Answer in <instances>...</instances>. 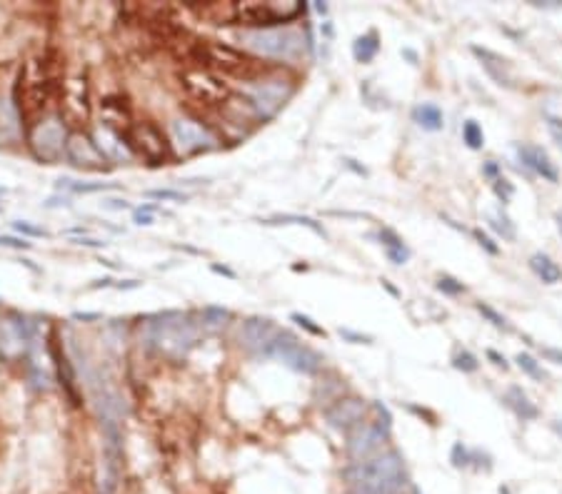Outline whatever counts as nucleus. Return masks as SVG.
Returning a JSON list of instances; mask_svg holds the SVG:
<instances>
[{
	"instance_id": "obj_54",
	"label": "nucleus",
	"mask_w": 562,
	"mask_h": 494,
	"mask_svg": "<svg viewBox=\"0 0 562 494\" xmlns=\"http://www.w3.org/2000/svg\"><path fill=\"white\" fill-rule=\"evenodd\" d=\"M483 172H485V175H487V177H495V180H497V177H500V175H497V165H495V163H487V165H485V168H483Z\"/></svg>"
},
{
	"instance_id": "obj_9",
	"label": "nucleus",
	"mask_w": 562,
	"mask_h": 494,
	"mask_svg": "<svg viewBox=\"0 0 562 494\" xmlns=\"http://www.w3.org/2000/svg\"><path fill=\"white\" fill-rule=\"evenodd\" d=\"M180 85H183V90L188 92V98H193L195 103L203 105V108H222V105L233 98L230 85L225 83L220 75H215L213 70H205V68L183 70Z\"/></svg>"
},
{
	"instance_id": "obj_46",
	"label": "nucleus",
	"mask_w": 562,
	"mask_h": 494,
	"mask_svg": "<svg viewBox=\"0 0 562 494\" xmlns=\"http://www.w3.org/2000/svg\"><path fill=\"white\" fill-rule=\"evenodd\" d=\"M548 125H550V132H552L557 143L562 145V120H557V117H548Z\"/></svg>"
},
{
	"instance_id": "obj_34",
	"label": "nucleus",
	"mask_w": 562,
	"mask_h": 494,
	"mask_svg": "<svg viewBox=\"0 0 562 494\" xmlns=\"http://www.w3.org/2000/svg\"><path fill=\"white\" fill-rule=\"evenodd\" d=\"M475 310L480 315H483L487 322H490L492 327H497V330H510V325H507V319L503 317V315L497 313L495 307H490L487 302H475Z\"/></svg>"
},
{
	"instance_id": "obj_7",
	"label": "nucleus",
	"mask_w": 562,
	"mask_h": 494,
	"mask_svg": "<svg viewBox=\"0 0 562 494\" xmlns=\"http://www.w3.org/2000/svg\"><path fill=\"white\" fill-rule=\"evenodd\" d=\"M260 359H278V362H282L293 372H300V375H315L322 367L320 355L310 350L307 345H302L300 339L288 330H280V335L270 342Z\"/></svg>"
},
{
	"instance_id": "obj_25",
	"label": "nucleus",
	"mask_w": 562,
	"mask_h": 494,
	"mask_svg": "<svg viewBox=\"0 0 562 494\" xmlns=\"http://www.w3.org/2000/svg\"><path fill=\"white\" fill-rule=\"evenodd\" d=\"M505 404L510 407L512 412H515L523 422H530V419H537V407L535 402H530V397L523 392V387H517V384H512L510 390H507V395H505Z\"/></svg>"
},
{
	"instance_id": "obj_49",
	"label": "nucleus",
	"mask_w": 562,
	"mask_h": 494,
	"mask_svg": "<svg viewBox=\"0 0 562 494\" xmlns=\"http://www.w3.org/2000/svg\"><path fill=\"white\" fill-rule=\"evenodd\" d=\"M487 357L492 359V364H497V367H503V370H507V359L500 355V352H495V350H487Z\"/></svg>"
},
{
	"instance_id": "obj_1",
	"label": "nucleus",
	"mask_w": 562,
	"mask_h": 494,
	"mask_svg": "<svg viewBox=\"0 0 562 494\" xmlns=\"http://www.w3.org/2000/svg\"><path fill=\"white\" fill-rule=\"evenodd\" d=\"M350 494H403L407 484L405 464L398 452H382L353 462L342 472Z\"/></svg>"
},
{
	"instance_id": "obj_14",
	"label": "nucleus",
	"mask_w": 562,
	"mask_h": 494,
	"mask_svg": "<svg viewBox=\"0 0 562 494\" xmlns=\"http://www.w3.org/2000/svg\"><path fill=\"white\" fill-rule=\"evenodd\" d=\"M90 117V95L86 78H70L60 88V120L70 125H83Z\"/></svg>"
},
{
	"instance_id": "obj_32",
	"label": "nucleus",
	"mask_w": 562,
	"mask_h": 494,
	"mask_svg": "<svg viewBox=\"0 0 562 494\" xmlns=\"http://www.w3.org/2000/svg\"><path fill=\"white\" fill-rule=\"evenodd\" d=\"M515 362H517V367L527 375V377H532V379H537V382H543L545 379V372H543V367H540V362H537L532 355H527V352H520L515 357Z\"/></svg>"
},
{
	"instance_id": "obj_40",
	"label": "nucleus",
	"mask_w": 562,
	"mask_h": 494,
	"mask_svg": "<svg viewBox=\"0 0 562 494\" xmlns=\"http://www.w3.org/2000/svg\"><path fill=\"white\" fill-rule=\"evenodd\" d=\"M470 462H472V452L465 447L463 442H458L452 447V464H455V467H467Z\"/></svg>"
},
{
	"instance_id": "obj_60",
	"label": "nucleus",
	"mask_w": 562,
	"mask_h": 494,
	"mask_svg": "<svg viewBox=\"0 0 562 494\" xmlns=\"http://www.w3.org/2000/svg\"><path fill=\"white\" fill-rule=\"evenodd\" d=\"M0 195H6V188H0Z\"/></svg>"
},
{
	"instance_id": "obj_43",
	"label": "nucleus",
	"mask_w": 562,
	"mask_h": 494,
	"mask_svg": "<svg viewBox=\"0 0 562 494\" xmlns=\"http://www.w3.org/2000/svg\"><path fill=\"white\" fill-rule=\"evenodd\" d=\"M72 245H80V247H90V250H103L108 242L98 240V237H90V235H80V237H70Z\"/></svg>"
},
{
	"instance_id": "obj_5",
	"label": "nucleus",
	"mask_w": 562,
	"mask_h": 494,
	"mask_svg": "<svg viewBox=\"0 0 562 494\" xmlns=\"http://www.w3.org/2000/svg\"><path fill=\"white\" fill-rule=\"evenodd\" d=\"M245 88V98L253 105V110L258 112L260 120H270L288 105V100L295 95V80L290 78H260V80H248Z\"/></svg>"
},
{
	"instance_id": "obj_15",
	"label": "nucleus",
	"mask_w": 562,
	"mask_h": 494,
	"mask_svg": "<svg viewBox=\"0 0 562 494\" xmlns=\"http://www.w3.org/2000/svg\"><path fill=\"white\" fill-rule=\"evenodd\" d=\"M387 432H390V429H387L382 422L358 424V427L350 432V437H347V455L353 457L355 462L373 457L375 452L385 444Z\"/></svg>"
},
{
	"instance_id": "obj_47",
	"label": "nucleus",
	"mask_w": 562,
	"mask_h": 494,
	"mask_svg": "<svg viewBox=\"0 0 562 494\" xmlns=\"http://www.w3.org/2000/svg\"><path fill=\"white\" fill-rule=\"evenodd\" d=\"M210 270L215 275H222V277H228V280H235L238 275H235V270H230V267H225V265H217V262H213L210 265Z\"/></svg>"
},
{
	"instance_id": "obj_42",
	"label": "nucleus",
	"mask_w": 562,
	"mask_h": 494,
	"mask_svg": "<svg viewBox=\"0 0 562 494\" xmlns=\"http://www.w3.org/2000/svg\"><path fill=\"white\" fill-rule=\"evenodd\" d=\"M492 188H495V192H497V197L503 202H507L512 197V192H515V188H512L510 182L505 180V177H497V180H492Z\"/></svg>"
},
{
	"instance_id": "obj_19",
	"label": "nucleus",
	"mask_w": 562,
	"mask_h": 494,
	"mask_svg": "<svg viewBox=\"0 0 562 494\" xmlns=\"http://www.w3.org/2000/svg\"><path fill=\"white\" fill-rule=\"evenodd\" d=\"M470 50L472 55L483 63L485 72H487L497 85L512 88V75H510V63H507V58H503V55H497V52L487 50V48H480V46H472Z\"/></svg>"
},
{
	"instance_id": "obj_39",
	"label": "nucleus",
	"mask_w": 562,
	"mask_h": 494,
	"mask_svg": "<svg viewBox=\"0 0 562 494\" xmlns=\"http://www.w3.org/2000/svg\"><path fill=\"white\" fill-rule=\"evenodd\" d=\"M13 230L23 235V237H48V230L38 228V225H33V222H28V220H15Z\"/></svg>"
},
{
	"instance_id": "obj_41",
	"label": "nucleus",
	"mask_w": 562,
	"mask_h": 494,
	"mask_svg": "<svg viewBox=\"0 0 562 494\" xmlns=\"http://www.w3.org/2000/svg\"><path fill=\"white\" fill-rule=\"evenodd\" d=\"M0 247H10V250H30L33 242H28L26 237H10V235H0Z\"/></svg>"
},
{
	"instance_id": "obj_33",
	"label": "nucleus",
	"mask_w": 562,
	"mask_h": 494,
	"mask_svg": "<svg viewBox=\"0 0 562 494\" xmlns=\"http://www.w3.org/2000/svg\"><path fill=\"white\" fill-rule=\"evenodd\" d=\"M463 140L467 143V148H470V150H480L485 145L483 128L477 125V120H465V125H463Z\"/></svg>"
},
{
	"instance_id": "obj_36",
	"label": "nucleus",
	"mask_w": 562,
	"mask_h": 494,
	"mask_svg": "<svg viewBox=\"0 0 562 494\" xmlns=\"http://www.w3.org/2000/svg\"><path fill=\"white\" fill-rule=\"evenodd\" d=\"M145 195L153 197V200H165V202H185V200H188V195H185L183 190H171V188L148 190Z\"/></svg>"
},
{
	"instance_id": "obj_6",
	"label": "nucleus",
	"mask_w": 562,
	"mask_h": 494,
	"mask_svg": "<svg viewBox=\"0 0 562 494\" xmlns=\"http://www.w3.org/2000/svg\"><path fill=\"white\" fill-rule=\"evenodd\" d=\"M103 457H100L98 494H118L123 477V429L118 419H103Z\"/></svg>"
},
{
	"instance_id": "obj_8",
	"label": "nucleus",
	"mask_w": 562,
	"mask_h": 494,
	"mask_svg": "<svg viewBox=\"0 0 562 494\" xmlns=\"http://www.w3.org/2000/svg\"><path fill=\"white\" fill-rule=\"evenodd\" d=\"M68 132L66 123L60 117H46L28 130V148L33 152L35 160L43 165H55L60 157L66 155Z\"/></svg>"
},
{
	"instance_id": "obj_48",
	"label": "nucleus",
	"mask_w": 562,
	"mask_h": 494,
	"mask_svg": "<svg viewBox=\"0 0 562 494\" xmlns=\"http://www.w3.org/2000/svg\"><path fill=\"white\" fill-rule=\"evenodd\" d=\"M543 357L550 359V362L562 364V350H555V347H543Z\"/></svg>"
},
{
	"instance_id": "obj_11",
	"label": "nucleus",
	"mask_w": 562,
	"mask_h": 494,
	"mask_svg": "<svg viewBox=\"0 0 562 494\" xmlns=\"http://www.w3.org/2000/svg\"><path fill=\"white\" fill-rule=\"evenodd\" d=\"M305 10V6L293 3V6H275V3H240L238 6V26L255 28H282V23H290Z\"/></svg>"
},
{
	"instance_id": "obj_12",
	"label": "nucleus",
	"mask_w": 562,
	"mask_h": 494,
	"mask_svg": "<svg viewBox=\"0 0 562 494\" xmlns=\"http://www.w3.org/2000/svg\"><path fill=\"white\" fill-rule=\"evenodd\" d=\"M173 135V148L177 150V155H200V152H210L217 148L215 135L210 132V128H205L197 120L190 117H177L175 123L171 125Z\"/></svg>"
},
{
	"instance_id": "obj_2",
	"label": "nucleus",
	"mask_w": 562,
	"mask_h": 494,
	"mask_svg": "<svg viewBox=\"0 0 562 494\" xmlns=\"http://www.w3.org/2000/svg\"><path fill=\"white\" fill-rule=\"evenodd\" d=\"M140 335H143L145 345L153 347L155 352H160L165 357L180 359L197 345L200 322H195L193 315L188 313L171 310V313H160L145 319Z\"/></svg>"
},
{
	"instance_id": "obj_16",
	"label": "nucleus",
	"mask_w": 562,
	"mask_h": 494,
	"mask_svg": "<svg viewBox=\"0 0 562 494\" xmlns=\"http://www.w3.org/2000/svg\"><path fill=\"white\" fill-rule=\"evenodd\" d=\"M282 327H278L270 317H250L242 322L240 330V342L242 347L255 355V357H262V352L268 350V345L273 342L278 335H280Z\"/></svg>"
},
{
	"instance_id": "obj_28",
	"label": "nucleus",
	"mask_w": 562,
	"mask_h": 494,
	"mask_svg": "<svg viewBox=\"0 0 562 494\" xmlns=\"http://www.w3.org/2000/svg\"><path fill=\"white\" fill-rule=\"evenodd\" d=\"M260 225H302V228L313 230L315 235L325 237V228L320 222H315L313 217H305V215H288V213H280V215H273V217H265L260 220Z\"/></svg>"
},
{
	"instance_id": "obj_55",
	"label": "nucleus",
	"mask_w": 562,
	"mask_h": 494,
	"mask_svg": "<svg viewBox=\"0 0 562 494\" xmlns=\"http://www.w3.org/2000/svg\"><path fill=\"white\" fill-rule=\"evenodd\" d=\"M345 165H347L350 170H355L358 175H367V170H365V168H360V165H355V160H345Z\"/></svg>"
},
{
	"instance_id": "obj_13",
	"label": "nucleus",
	"mask_w": 562,
	"mask_h": 494,
	"mask_svg": "<svg viewBox=\"0 0 562 494\" xmlns=\"http://www.w3.org/2000/svg\"><path fill=\"white\" fill-rule=\"evenodd\" d=\"M66 160L78 170L86 172H108L110 170V160L105 157V152L98 148V143L86 132H70L66 145Z\"/></svg>"
},
{
	"instance_id": "obj_29",
	"label": "nucleus",
	"mask_w": 562,
	"mask_h": 494,
	"mask_svg": "<svg viewBox=\"0 0 562 494\" xmlns=\"http://www.w3.org/2000/svg\"><path fill=\"white\" fill-rule=\"evenodd\" d=\"M58 188L70 190L75 195H93V192H108V190H118V182H75V180H58Z\"/></svg>"
},
{
	"instance_id": "obj_45",
	"label": "nucleus",
	"mask_w": 562,
	"mask_h": 494,
	"mask_svg": "<svg viewBox=\"0 0 562 494\" xmlns=\"http://www.w3.org/2000/svg\"><path fill=\"white\" fill-rule=\"evenodd\" d=\"M472 235H475V240L480 242V247H483V250H487L490 255H497V253H500V247H497L495 242H492L490 237H487V235L483 233V230H472Z\"/></svg>"
},
{
	"instance_id": "obj_31",
	"label": "nucleus",
	"mask_w": 562,
	"mask_h": 494,
	"mask_svg": "<svg viewBox=\"0 0 562 494\" xmlns=\"http://www.w3.org/2000/svg\"><path fill=\"white\" fill-rule=\"evenodd\" d=\"M230 317V313L225 310V307H217V305H205L203 313H200V325L203 327H210V330H215V327H222L225 325V319Z\"/></svg>"
},
{
	"instance_id": "obj_58",
	"label": "nucleus",
	"mask_w": 562,
	"mask_h": 494,
	"mask_svg": "<svg viewBox=\"0 0 562 494\" xmlns=\"http://www.w3.org/2000/svg\"><path fill=\"white\" fill-rule=\"evenodd\" d=\"M315 10H318V13H322V15H325V13H327V6H325V3H315Z\"/></svg>"
},
{
	"instance_id": "obj_53",
	"label": "nucleus",
	"mask_w": 562,
	"mask_h": 494,
	"mask_svg": "<svg viewBox=\"0 0 562 494\" xmlns=\"http://www.w3.org/2000/svg\"><path fill=\"white\" fill-rule=\"evenodd\" d=\"M118 290H137V287H140V282L137 280H125V282H118Z\"/></svg>"
},
{
	"instance_id": "obj_3",
	"label": "nucleus",
	"mask_w": 562,
	"mask_h": 494,
	"mask_svg": "<svg viewBox=\"0 0 562 494\" xmlns=\"http://www.w3.org/2000/svg\"><path fill=\"white\" fill-rule=\"evenodd\" d=\"M240 43L260 58L290 63L300 58L307 40L295 28H255V30H242Z\"/></svg>"
},
{
	"instance_id": "obj_59",
	"label": "nucleus",
	"mask_w": 562,
	"mask_h": 494,
	"mask_svg": "<svg viewBox=\"0 0 562 494\" xmlns=\"http://www.w3.org/2000/svg\"><path fill=\"white\" fill-rule=\"evenodd\" d=\"M555 220H557V228H560V233H562V213L555 215Z\"/></svg>"
},
{
	"instance_id": "obj_18",
	"label": "nucleus",
	"mask_w": 562,
	"mask_h": 494,
	"mask_svg": "<svg viewBox=\"0 0 562 494\" xmlns=\"http://www.w3.org/2000/svg\"><path fill=\"white\" fill-rule=\"evenodd\" d=\"M517 157L525 168H530L535 175H540L548 182H557L560 180V172H557V165L552 163V157L548 155V150H543L540 145L532 143H520L517 145Z\"/></svg>"
},
{
	"instance_id": "obj_51",
	"label": "nucleus",
	"mask_w": 562,
	"mask_h": 494,
	"mask_svg": "<svg viewBox=\"0 0 562 494\" xmlns=\"http://www.w3.org/2000/svg\"><path fill=\"white\" fill-rule=\"evenodd\" d=\"M72 319H83V322H95V319H100V313H75V315H72Z\"/></svg>"
},
{
	"instance_id": "obj_17",
	"label": "nucleus",
	"mask_w": 562,
	"mask_h": 494,
	"mask_svg": "<svg viewBox=\"0 0 562 494\" xmlns=\"http://www.w3.org/2000/svg\"><path fill=\"white\" fill-rule=\"evenodd\" d=\"M362 417H365V402L358 397H340L325 410L327 424L335 429L358 427V424H362Z\"/></svg>"
},
{
	"instance_id": "obj_26",
	"label": "nucleus",
	"mask_w": 562,
	"mask_h": 494,
	"mask_svg": "<svg viewBox=\"0 0 562 494\" xmlns=\"http://www.w3.org/2000/svg\"><path fill=\"white\" fill-rule=\"evenodd\" d=\"M380 52V35L378 30H367L365 35H360V38H355L353 43V58L358 60V63H373L375 55Z\"/></svg>"
},
{
	"instance_id": "obj_38",
	"label": "nucleus",
	"mask_w": 562,
	"mask_h": 494,
	"mask_svg": "<svg viewBox=\"0 0 562 494\" xmlns=\"http://www.w3.org/2000/svg\"><path fill=\"white\" fill-rule=\"evenodd\" d=\"M435 287H438L443 295H450V297H458V295L465 293V285L463 282H458L455 277H450V275H443L438 282H435Z\"/></svg>"
},
{
	"instance_id": "obj_56",
	"label": "nucleus",
	"mask_w": 562,
	"mask_h": 494,
	"mask_svg": "<svg viewBox=\"0 0 562 494\" xmlns=\"http://www.w3.org/2000/svg\"><path fill=\"white\" fill-rule=\"evenodd\" d=\"M403 55H405V58L410 60L412 66H418V55H415V52H412V50H407V48H405V50H403Z\"/></svg>"
},
{
	"instance_id": "obj_4",
	"label": "nucleus",
	"mask_w": 562,
	"mask_h": 494,
	"mask_svg": "<svg viewBox=\"0 0 562 494\" xmlns=\"http://www.w3.org/2000/svg\"><path fill=\"white\" fill-rule=\"evenodd\" d=\"M188 58L195 60L197 66L213 72H228V75H242L248 80H255L258 66L242 50L217 43V40H195L188 48Z\"/></svg>"
},
{
	"instance_id": "obj_50",
	"label": "nucleus",
	"mask_w": 562,
	"mask_h": 494,
	"mask_svg": "<svg viewBox=\"0 0 562 494\" xmlns=\"http://www.w3.org/2000/svg\"><path fill=\"white\" fill-rule=\"evenodd\" d=\"M103 205L110 210H130V205H128L125 200H105Z\"/></svg>"
},
{
	"instance_id": "obj_10",
	"label": "nucleus",
	"mask_w": 562,
	"mask_h": 494,
	"mask_svg": "<svg viewBox=\"0 0 562 494\" xmlns=\"http://www.w3.org/2000/svg\"><path fill=\"white\" fill-rule=\"evenodd\" d=\"M125 143L128 148L135 152L137 157H143L145 163L157 168V165H165L173 157L171 145L165 140L163 130L155 128L153 123H135L130 128V132L125 135Z\"/></svg>"
},
{
	"instance_id": "obj_52",
	"label": "nucleus",
	"mask_w": 562,
	"mask_h": 494,
	"mask_svg": "<svg viewBox=\"0 0 562 494\" xmlns=\"http://www.w3.org/2000/svg\"><path fill=\"white\" fill-rule=\"evenodd\" d=\"M133 222H135V225H153V215L135 213V215H133Z\"/></svg>"
},
{
	"instance_id": "obj_27",
	"label": "nucleus",
	"mask_w": 562,
	"mask_h": 494,
	"mask_svg": "<svg viewBox=\"0 0 562 494\" xmlns=\"http://www.w3.org/2000/svg\"><path fill=\"white\" fill-rule=\"evenodd\" d=\"M530 270L545 282V285H555V282L562 280V270L557 267V262H552L548 255L535 253L530 257Z\"/></svg>"
},
{
	"instance_id": "obj_44",
	"label": "nucleus",
	"mask_w": 562,
	"mask_h": 494,
	"mask_svg": "<svg viewBox=\"0 0 562 494\" xmlns=\"http://www.w3.org/2000/svg\"><path fill=\"white\" fill-rule=\"evenodd\" d=\"M340 337L347 339V342H353V345H370V342H373V337L360 335V332H353V330H342V327H340Z\"/></svg>"
},
{
	"instance_id": "obj_22",
	"label": "nucleus",
	"mask_w": 562,
	"mask_h": 494,
	"mask_svg": "<svg viewBox=\"0 0 562 494\" xmlns=\"http://www.w3.org/2000/svg\"><path fill=\"white\" fill-rule=\"evenodd\" d=\"M95 143H98V148L103 150L108 160H130V148L125 143V137L108 130L103 125L98 128V140Z\"/></svg>"
},
{
	"instance_id": "obj_21",
	"label": "nucleus",
	"mask_w": 562,
	"mask_h": 494,
	"mask_svg": "<svg viewBox=\"0 0 562 494\" xmlns=\"http://www.w3.org/2000/svg\"><path fill=\"white\" fill-rule=\"evenodd\" d=\"M50 352H52V359H55V367H58L60 384L66 387L68 397H70V402L80 404L78 390H75V370H72V362L68 359V355L63 352V347L58 345V339H50Z\"/></svg>"
},
{
	"instance_id": "obj_37",
	"label": "nucleus",
	"mask_w": 562,
	"mask_h": 494,
	"mask_svg": "<svg viewBox=\"0 0 562 494\" xmlns=\"http://www.w3.org/2000/svg\"><path fill=\"white\" fill-rule=\"evenodd\" d=\"M290 319H293L298 327H302L305 332H310L313 337H325V335H327L320 325H315V319H310L307 315H302V313H293V315H290Z\"/></svg>"
},
{
	"instance_id": "obj_35",
	"label": "nucleus",
	"mask_w": 562,
	"mask_h": 494,
	"mask_svg": "<svg viewBox=\"0 0 562 494\" xmlns=\"http://www.w3.org/2000/svg\"><path fill=\"white\" fill-rule=\"evenodd\" d=\"M452 367L460 372H475L477 367H480V362H477V357L472 355V352L458 350L455 352V357H452Z\"/></svg>"
},
{
	"instance_id": "obj_24",
	"label": "nucleus",
	"mask_w": 562,
	"mask_h": 494,
	"mask_svg": "<svg viewBox=\"0 0 562 494\" xmlns=\"http://www.w3.org/2000/svg\"><path fill=\"white\" fill-rule=\"evenodd\" d=\"M410 115H412V123L420 125V128H423V130H427V132L443 130V125H445L443 110H440L435 103H420V105H415Z\"/></svg>"
},
{
	"instance_id": "obj_23",
	"label": "nucleus",
	"mask_w": 562,
	"mask_h": 494,
	"mask_svg": "<svg viewBox=\"0 0 562 494\" xmlns=\"http://www.w3.org/2000/svg\"><path fill=\"white\" fill-rule=\"evenodd\" d=\"M378 237H380V245L385 247L387 260H390L392 265H405V262L410 260V247L403 242V237H400L395 230L382 228L378 233Z\"/></svg>"
},
{
	"instance_id": "obj_30",
	"label": "nucleus",
	"mask_w": 562,
	"mask_h": 494,
	"mask_svg": "<svg viewBox=\"0 0 562 494\" xmlns=\"http://www.w3.org/2000/svg\"><path fill=\"white\" fill-rule=\"evenodd\" d=\"M487 222H490V228L495 230L503 240H515L517 237V230H515V222L507 217V215L503 213V210H490L487 213Z\"/></svg>"
},
{
	"instance_id": "obj_57",
	"label": "nucleus",
	"mask_w": 562,
	"mask_h": 494,
	"mask_svg": "<svg viewBox=\"0 0 562 494\" xmlns=\"http://www.w3.org/2000/svg\"><path fill=\"white\" fill-rule=\"evenodd\" d=\"M552 429H555L557 435L562 437V419H555V422H552Z\"/></svg>"
},
{
	"instance_id": "obj_20",
	"label": "nucleus",
	"mask_w": 562,
	"mask_h": 494,
	"mask_svg": "<svg viewBox=\"0 0 562 494\" xmlns=\"http://www.w3.org/2000/svg\"><path fill=\"white\" fill-rule=\"evenodd\" d=\"M190 10L210 26H233L238 23V3H203L190 6Z\"/></svg>"
}]
</instances>
